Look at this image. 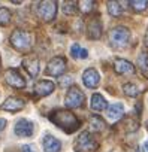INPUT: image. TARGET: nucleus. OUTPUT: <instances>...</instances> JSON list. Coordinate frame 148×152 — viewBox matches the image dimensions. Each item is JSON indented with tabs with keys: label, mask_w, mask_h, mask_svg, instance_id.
I'll return each instance as SVG.
<instances>
[{
	"label": "nucleus",
	"mask_w": 148,
	"mask_h": 152,
	"mask_svg": "<svg viewBox=\"0 0 148 152\" xmlns=\"http://www.w3.org/2000/svg\"><path fill=\"white\" fill-rule=\"evenodd\" d=\"M49 119L51 122H54L58 128L64 130L66 133H73L77 131L81 125L80 119L73 115L72 112L69 110H64V109H57V110H52L49 113Z\"/></svg>",
	"instance_id": "f257e3e1"
},
{
	"label": "nucleus",
	"mask_w": 148,
	"mask_h": 152,
	"mask_svg": "<svg viewBox=\"0 0 148 152\" xmlns=\"http://www.w3.org/2000/svg\"><path fill=\"white\" fill-rule=\"evenodd\" d=\"M11 45L21 52H29L32 48V34L24 30H14L11 34Z\"/></svg>",
	"instance_id": "f03ea898"
},
{
	"label": "nucleus",
	"mask_w": 148,
	"mask_h": 152,
	"mask_svg": "<svg viewBox=\"0 0 148 152\" xmlns=\"http://www.w3.org/2000/svg\"><path fill=\"white\" fill-rule=\"evenodd\" d=\"M85 103V96L84 93L75 87V85H72L67 93H66V97H64V104L70 109H77V107H82Z\"/></svg>",
	"instance_id": "7ed1b4c3"
},
{
	"label": "nucleus",
	"mask_w": 148,
	"mask_h": 152,
	"mask_svg": "<svg viewBox=\"0 0 148 152\" xmlns=\"http://www.w3.org/2000/svg\"><path fill=\"white\" fill-rule=\"evenodd\" d=\"M36 14L45 23L52 21L55 18V15H57V2H51V0L39 2L38 6H36Z\"/></svg>",
	"instance_id": "20e7f679"
},
{
	"label": "nucleus",
	"mask_w": 148,
	"mask_h": 152,
	"mask_svg": "<svg viewBox=\"0 0 148 152\" xmlns=\"http://www.w3.org/2000/svg\"><path fill=\"white\" fill-rule=\"evenodd\" d=\"M109 40L117 48L127 46L129 45V40H130V31H129V28H126V27H115V28H112L111 33H109Z\"/></svg>",
	"instance_id": "39448f33"
},
{
	"label": "nucleus",
	"mask_w": 148,
	"mask_h": 152,
	"mask_svg": "<svg viewBox=\"0 0 148 152\" xmlns=\"http://www.w3.org/2000/svg\"><path fill=\"white\" fill-rule=\"evenodd\" d=\"M96 148V142L88 131H82L75 142V152H91Z\"/></svg>",
	"instance_id": "423d86ee"
},
{
	"label": "nucleus",
	"mask_w": 148,
	"mask_h": 152,
	"mask_svg": "<svg viewBox=\"0 0 148 152\" xmlns=\"http://www.w3.org/2000/svg\"><path fill=\"white\" fill-rule=\"evenodd\" d=\"M5 81H6L8 85H11L12 88H17V90H23L26 87L24 78L18 73V70H15V69H8L5 72Z\"/></svg>",
	"instance_id": "0eeeda50"
},
{
	"label": "nucleus",
	"mask_w": 148,
	"mask_h": 152,
	"mask_svg": "<svg viewBox=\"0 0 148 152\" xmlns=\"http://www.w3.org/2000/svg\"><path fill=\"white\" fill-rule=\"evenodd\" d=\"M66 70V60L63 57H54L46 66V75L49 76H61Z\"/></svg>",
	"instance_id": "6e6552de"
},
{
	"label": "nucleus",
	"mask_w": 148,
	"mask_h": 152,
	"mask_svg": "<svg viewBox=\"0 0 148 152\" xmlns=\"http://www.w3.org/2000/svg\"><path fill=\"white\" fill-rule=\"evenodd\" d=\"M15 134L18 137H30L35 131V125L32 121L29 119H20L17 124H15V128H14Z\"/></svg>",
	"instance_id": "1a4fd4ad"
},
{
	"label": "nucleus",
	"mask_w": 148,
	"mask_h": 152,
	"mask_svg": "<svg viewBox=\"0 0 148 152\" xmlns=\"http://www.w3.org/2000/svg\"><path fill=\"white\" fill-rule=\"evenodd\" d=\"M87 36L93 40L99 39L102 36V21L99 18V15L93 17L90 21H88V26H87Z\"/></svg>",
	"instance_id": "9d476101"
},
{
	"label": "nucleus",
	"mask_w": 148,
	"mask_h": 152,
	"mask_svg": "<svg viewBox=\"0 0 148 152\" xmlns=\"http://www.w3.org/2000/svg\"><path fill=\"white\" fill-rule=\"evenodd\" d=\"M99 81H100V76L96 69H87L82 75V82L88 88H96L99 85Z\"/></svg>",
	"instance_id": "9b49d317"
},
{
	"label": "nucleus",
	"mask_w": 148,
	"mask_h": 152,
	"mask_svg": "<svg viewBox=\"0 0 148 152\" xmlns=\"http://www.w3.org/2000/svg\"><path fill=\"white\" fill-rule=\"evenodd\" d=\"M54 90H55V85H54V82H51V81H39V82L35 85V94H36V97L49 96Z\"/></svg>",
	"instance_id": "f8f14e48"
},
{
	"label": "nucleus",
	"mask_w": 148,
	"mask_h": 152,
	"mask_svg": "<svg viewBox=\"0 0 148 152\" xmlns=\"http://www.w3.org/2000/svg\"><path fill=\"white\" fill-rule=\"evenodd\" d=\"M26 106L24 100L18 99V97H9L6 99V102L2 104V110H8V112H18Z\"/></svg>",
	"instance_id": "ddd939ff"
},
{
	"label": "nucleus",
	"mask_w": 148,
	"mask_h": 152,
	"mask_svg": "<svg viewBox=\"0 0 148 152\" xmlns=\"http://www.w3.org/2000/svg\"><path fill=\"white\" fill-rule=\"evenodd\" d=\"M43 151L45 152H60L61 151V142L57 137L46 134L43 137Z\"/></svg>",
	"instance_id": "4468645a"
},
{
	"label": "nucleus",
	"mask_w": 148,
	"mask_h": 152,
	"mask_svg": "<svg viewBox=\"0 0 148 152\" xmlns=\"http://www.w3.org/2000/svg\"><path fill=\"white\" fill-rule=\"evenodd\" d=\"M23 66L32 78H36L39 73V60L36 57H27L23 60Z\"/></svg>",
	"instance_id": "2eb2a0df"
},
{
	"label": "nucleus",
	"mask_w": 148,
	"mask_h": 152,
	"mask_svg": "<svg viewBox=\"0 0 148 152\" xmlns=\"http://www.w3.org/2000/svg\"><path fill=\"white\" fill-rule=\"evenodd\" d=\"M114 70H115L118 75L133 73V72H135V66H133L130 61H127V60L118 58V60H115V63H114Z\"/></svg>",
	"instance_id": "dca6fc26"
},
{
	"label": "nucleus",
	"mask_w": 148,
	"mask_h": 152,
	"mask_svg": "<svg viewBox=\"0 0 148 152\" xmlns=\"http://www.w3.org/2000/svg\"><path fill=\"white\" fill-rule=\"evenodd\" d=\"M123 115H124V106H123V104L115 103V104H112V106L108 107V113H106V116H108L109 121H118Z\"/></svg>",
	"instance_id": "f3484780"
},
{
	"label": "nucleus",
	"mask_w": 148,
	"mask_h": 152,
	"mask_svg": "<svg viewBox=\"0 0 148 152\" xmlns=\"http://www.w3.org/2000/svg\"><path fill=\"white\" fill-rule=\"evenodd\" d=\"M106 106H108V103H106V100H105L103 96H100V94H93V97H91V109H93V110L102 112L103 109H106Z\"/></svg>",
	"instance_id": "a211bd4d"
},
{
	"label": "nucleus",
	"mask_w": 148,
	"mask_h": 152,
	"mask_svg": "<svg viewBox=\"0 0 148 152\" xmlns=\"http://www.w3.org/2000/svg\"><path fill=\"white\" fill-rule=\"evenodd\" d=\"M105 128V121L99 115H91L90 116V130L91 131H102Z\"/></svg>",
	"instance_id": "6ab92c4d"
},
{
	"label": "nucleus",
	"mask_w": 148,
	"mask_h": 152,
	"mask_svg": "<svg viewBox=\"0 0 148 152\" xmlns=\"http://www.w3.org/2000/svg\"><path fill=\"white\" fill-rule=\"evenodd\" d=\"M70 54H72L73 58H87L88 57V51L81 48L80 43H73L70 46Z\"/></svg>",
	"instance_id": "aec40b11"
},
{
	"label": "nucleus",
	"mask_w": 148,
	"mask_h": 152,
	"mask_svg": "<svg viewBox=\"0 0 148 152\" xmlns=\"http://www.w3.org/2000/svg\"><path fill=\"white\" fill-rule=\"evenodd\" d=\"M108 12L111 17H120L123 12V8L118 2H108Z\"/></svg>",
	"instance_id": "412c9836"
},
{
	"label": "nucleus",
	"mask_w": 148,
	"mask_h": 152,
	"mask_svg": "<svg viewBox=\"0 0 148 152\" xmlns=\"http://www.w3.org/2000/svg\"><path fill=\"white\" fill-rule=\"evenodd\" d=\"M11 11L8 8H0V26H8L11 23Z\"/></svg>",
	"instance_id": "4be33fe9"
},
{
	"label": "nucleus",
	"mask_w": 148,
	"mask_h": 152,
	"mask_svg": "<svg viewBox=\"0 0 148 152\" xmlns=\"http://www.w3.org/2000/svg\"><path fill=\"white\" fill-rule=\"evenodd\" d=\"M123 90H124V94L129 96V97H136V96H139V90H138V87H136L135 84H124Z\"/></svg>",
	"instance_id": "5701e85b"
},
{
	"label": "nucleus",
	"mask_w": 148,
	"mask_h": 152,
	"mask_svg": "<svg viewBox=\"0 0 148 152\" xmlns=\"http://www.w3.org/2000/svg\"><path fill=\"white\" fill-rule=\"evenodd\" d=\"M77 11H78V3L77 2H66L63 5V12L66 15H73Z\"/></svg>",
	"instance_id": "b1692460"
},
{
	"label": "nucleus",
	"mask_w": 148,
	"mask_h": 152,
	"mask_svg": "<svg viewBox=\"0 0 148 152\" xmlns=\"http://www.w3.org/2000/svg\"><path fill=\"white\" fill-rule=\"evenodd\" d=\"M94 2H87V0H84V2H80L78 3V9L82 12V14H90L93 9H94Z\"/></svg>",
	"instance_id": "393cba45"
},
{
	"label": "nucleus",
	"mask_w": 148,
	"mask_h": 152,
	"mask_svg": "<svg viewBox=\"0 0 148 152\" xmlns=\"http://www.w3.org/2000/svg\"><path fill=\"white\" fill-rule=\"evenodd\" d=\"M138 66L142 72H148V54L147 52H142L138 57Z\"/></svg>",
	"instance_id": "a878e982"
},
{
	"label": "nucleus",
	"mask_w": 148,
	"mask_h": 152,
	"mask_svg": "<svg viewBox=\"0 0 148 152\" xmlns=\"http://www.w3.org/2000/svg\"><path fill=\"white\" fill-rule=\"evenodd\" d=\"M130 6H132L133 11L142 12V11H145V8L148 6V2H147V0H142V2H130Z\"/></svg>",
	"instance_id": "bb28decb"
},
{
	"label": "nucleus",
	"mask_w": 148,
	"mask_h": 152,
	"mask_svg": "<svg viewBox=\"0 0 148 152\" xmlns=\"http://www.w3.org/2000/svg\"><path fill=\"white\" fill-rule=\"evenodd\" d=\"M70 82H72L70 76H61V78H60V85H61V87H66V85H69Z\"/></svg>",
	"instance_id": "cd10ccee"
},
{
	"label": "nucleus",
	"mask_w": 148,
	"mask_h": 152,
	"mask_svg": "<svg viewBox=\"0 0 148 152\" xmlns=\"http://www.w3.org/2000/svg\"><path fill=\"white\" fill-rule=\"evenodd\" d=\"M21 152H36V151H35V146L33 145H24L21 148Z\"/></svg>",
	"instance_id": "c85d7f7f"
},
{
	"label": "nucleus",
	"mask_w": 148,
	"mask_h": 152,
	"mask_svg": "<svg viewBox=\"0 0 148 152\" xmlns=\"http://www.w3.org/2000/svg\"><path fill=\"white\" fill-rule=\"evenodd\" d=\"M6 119H3V118H0V131H2V130H5V127H6Z\"/></svg>",
	"instance_id": "c756f323"
},
{
	"label": "nucleus",
	"mask_w": 148,
	"mask_h": 152,
	"mask_svg": "<svg viewBox=\"0 0 148 152\" xmlns=\"http://www.w3.org/2000/svg\"><path fill=\"white\" fill-rule=\"evenodd\" d=\"M144 43H145V46L148 48V28H147V31H145V37H144Z\"/></svg>",
	"instance_id": "7c9ffc66"
},
{
	"label": "nucleus",
	"mask_w": 148,
	"mask_h": 152,
	"mask_svg": "<svg viewBox=\"0 0 148 152\" xmlns=\"http://www.w3.org/2000/svg\"><path fill=\"white\" fill-rule=\"evenodd\" d=\"M144 152H148V140L144 143Z\"/></svg>",
	"instance_id": "2f4dec72"
}]
</instances>
